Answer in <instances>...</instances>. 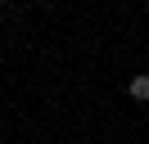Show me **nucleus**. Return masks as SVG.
Listing matches in <instances>:
<instances>
[{
	"instance_id": "1",
	"label": "nucleus",
	"mask_w": 149,
	"mask_h": 144,
	"mask_svg": "<svg viewBox=\"0 0 149 144\" xmlns=\"http://www.w3.org/2000/svg\"><path fill=\"white\" fill-rule=\"evenodd\" d=\"M127 90H131V99H140V104H145V99H149V72H136Z\"/></svg>"
},
{
	"instance_id": "2",
	"label": "nucleus",
	"mask_w": 149,
	"mask_h": 144,
	"mask_svg": "<svg viewBox=\"0 0 149 144\" xmlns=\"http://www.w3.org/2000/svg\"><path fill=\"white\" fill-rule=\"evenodd\" d=\"M0 5H9V0H0Z\"/></svg>"
},
{
	"instance_id": "3",
	"label": "nucleus",
	"mask_w": 149,
	"mask_h": 144,
	"mask_svg": "<svg viewBox=\"0 0 149 144\" xmlns=\"http://www.w3.org/2000/svg\"><path fill=\"white\" fill-rule=\"evenodd\" d=\"M145 5H149V0H145Z\"/></svg>"
}]
</instances>
